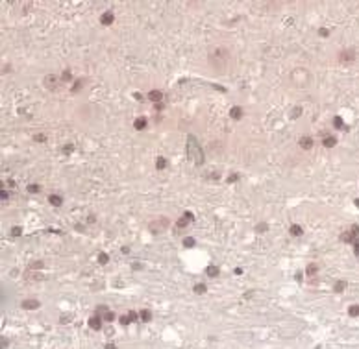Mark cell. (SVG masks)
<instances>
[{"label":"cell","mask_w":359,"mask_h":349,"mask_svg":"<svg viewBox=\"0 0 359 349\" xmlns=\"http://www.w3.org/2000/svg\"><path fill=\"white\" fill-rule=\"evenodd\" d=\"M187 155L191 161H194L196 165H202L204 163V152L200 148V144L196 142V139L192 135L187 137Z\"/></svg>","instance_id":"6da1fadb"},{"label":"cell","mask_w":359,"mask_h":349,"mask_svg":"<svg viewBox=\"0 0 359 349\" xmlns=\"http://www.w3.org/2000/svg\"><path fill=\"white\" fill-rule=\"evenodd\" d=\"M150 231L152 233H163V231H167V227H169V220L165 218V216H159V218H156L154 222H150Z\"/></svg>","instance_id":"7a4b0ae2"},{"label":"cell","mask_w":359,"mask_h":349,"mask_svg":"<svg viewBox=\"0 0 359 349\" xmlns=\"http://www.w3.org/2000/svg\"><path fill=\"white\" fill-rule=\"evenodd\" d=\"M357 235H359V225H352V229H350V231H346V233H343V236H341V238H343L344 242H352V244H356V242H357V240H356V238H357Z\"/></svg>","instance_id":"3957f363"},{"label":"cell","mask_w":359,"mask_h":349,"mask_svg":"<svg viewBox=\"0 0 359 349\" xmlns=\"http://www.w3.org/2000/svg\"><path fill=\"white\" fill-rule=\"evenodd\" d=\"M113 20H115V17H113L111 11H106V13H102V17H100V24H104V26L113 24Z\"/></svg>","instance_id":"277c9868"},{"label":"cell","mask_w":359,"mask_h":349,"mask_svg":"<svg viewBox=\"0 0 359 349\" xmlns=\"http://www.w3.org/2000/svg\"><path fill=\"white\" fill-rule=\"evenodd\" d=\"M89 327L95 329V331H98V329L102 327V318H98V314L91 316V318H89Z\"/></svg>","instance_id":"5b68a950"},{"label":"cell","mask_w":359,"mask_h":349,"mask_svg":"<svg viewBox=\"0 0 359 349\" xmlns=\"http://www.w3.org/2000/svg\"><path fill=\"white\" fill-rule=\"evenodd\" d=\"M22 309H26V310L39 309V301H37V299H24V301H22Z\"/></svg>","instance_id":"8992f818"},{"label":"cell","mask_w":359,"mask_h":349,"mask_svg":"<svg viewBox=\"0 0 359 349\" xmlns=\"http://www.w3.org/2000/svg\"><path fill=\"white\" fill-rule=\"evenodd\" d=\"M343 63H350V61H354L356 59V54L352 52V50H346V52H343L341 54V57H339Z\"/></svg>","instance_id":"52a82bcc"},{"label":"cell","mask_w":359,"mask_h":349,"mask_svg":"<svg viewBox=\"0 0 359 349\" xmlns=\"http://www.w3.org/2000/svg\"><path fill=\"white\" fill-rule=\"evenodd\" d=\"M230 117H231L233 120H241V118H243V109H241L239 105L231 107V111H230Z\"/></svg>","instance_id":"ba28073f"},{"label":"cell","mask_w":359,"mask_h":349,"mask_svg":"<svg viewBox=\"0 0 359 349\" xmlns=\"http://www.w3.org/2000/svg\"><path fill=\"white\" fill-rule=\"evenodd\" d=\"M148 98H150L152 102L159 104V102H161V98H163V94H161V91H150V92H148Z\"/></svg>","instance_id":"9c48e42d"},{"label":"cell","mask_w":359,"mask_h":349,"mask_svg":"<svg viewBox=\"0 0 359 349\" xmlns=\"http://www.w3.org/2000/svg\"><path fill=\"white\" fill-rule=\"evenodd\" d=\"M300 146H302L304 150L313 148V139H311V137H302V139H300Z\"/></svg>","instance_id":"30bf717a"},{"label":"cell","mask_w":359,"mask_h":349,"mask_svg":"<svg viewBox=\"0 0 359 349\" xmlns=\"http://www.w3.org/2000/svg\"><path fill=\"white\" fill-rule=\"evenodd\" d=\"M48 201H50V205H54V207H59L61 205V196H57V194H50L48 196Z\"/></svg>","instance_id":"8fae6325"},{"label":"cell","mask_w":359,"mask_h":349,"mask_svg":"<svg viewBox=\"0 0 359 349\" xmlns=\"http://www.w3.org/2000/svg\"><path fill=\"white\" fill-rule=\"evenodd\" d=\"M133 128H135V129H145V128H146V118H145V117H141V118H135V122H133Z\"/></svg>","instance_id":"7c38bea8"},{"label":"cell","mask_w":359,"mask_h":349,"mask_svg":"<svg viewBox=\"0 0 359 349\" xmlns=\"http://www.w3.org/2000/svg\"><path fill=\"white\" fill-rule=\"evenodd\" d=\"M322 144H324L326 148H333V146L337 144V139H335V137H324Z\"/></svg>","instance_id":"4fadbf2b"},{"label":"cell","mask_w":359,"mask_h":349,"mask_svg":"<svg viewBox=\"0 0 359 349\" xmlns=\"http://www.w3.org/2000/svg\"><path fill=\"white\" fill-rule=\"evenodd\" d=\"M302 233H304V229H302L298 224H293V225H291V235H293V236H302Z\"/></svg>","instance_id":"5bb4252c"},{"label":"cell","mask_w":359,"mask_h":349,"mask_svg":"<svg viewBox=\"0 0 359 349\" xmlns=\"http://www.w3.org/2000/svg\"><path fill=\"white\" fill-rule=\"evenodd\" d=\"M218 272H220V270H218L217 266H207V268H205V273H207L209 277H217Z\"/></svg>","instance_id":"9a60e30c"},{"label":"cell","mask_w":359,"mask_h":349,"mask_svg":"<svg viewBox=\"0 0 359 349\" xmlns=\"http://www.w3.org/2000/svg\"><path fill=\"white\" fill-rule=\"evenodd\" d=\"M44 83H46V87L56 89V76H46L44 78Z\"/></svg>","instance_id":"2e32d148"},{"label":"cell","mask_w":359,"mask_h":349,"mask_svg":"<svg viewBox=\"0 0 359 349\" xmlns=\"http://www.w3.org/2000/svg\"><path fill=\"white\" fill-rule=\"evenodd\" d=\"M333 126H335L337 129H346V126H344V122H343L341 117H335V118H333Z\"/></svg>","instance_id":"e0dca14e"},{"label":"cell","mask_w":359,"mask_h":349,"mask_svg":"<svg viewBox=\"0 0 359 349\" xmlns=\"http://www.w3.org/2000/svg\"><path fill=\"white\" fill-rule=\"evenodd\" d=\"M156 168H158V170L167 168V159H165V157H158V161H156Z\"/></svg>","instance_id":"ac0fdd59"},{"label":"cell","mask_w":359,"mask_h":349,"mask_svg":"<svg viewBox=\"0 0 359 349\" xmlns=\"http://www.w3.org/2000/svg\"><path fill=\"white\" fill-rule=\"evenodd\" d=\"M139 316H141V320H143V322H150V320H152V312H150L148 309L141 310V314H139Z\"/></svg>","instance_id":"d6986e66"},{"label":"cell","mask_w":359,"mask_h":349,"mask_svg":"<svg viewBox=\"0 0 359 349\" xmlns=\"http://www.w3.org/2000/svg\"><path fill=\"white\" fill-rule=\"evenodd\" d=\"M317 272H319V266H317L315 262H311V264L307 266V270H306V273H307V275H315Z\"/></svg>","instance_id":"ffe728a7"},{"label":"cell","mask_w":359,"mask_h":349,"mask_svg":"<svg viewBox=\"0 0 359 349\" xmlns=\"http://www.w3.org/2000/svg\"><path fill=\"white\" fill-rule=\"evenodd\" d=\"M194 244H196V240H194L192 236H185V238H183V246H185V248H192Z\"/></svg>","instance_id":"44dd1931"},{"label":"cell","mask_w":359,"mask_h":349,"mask_svg":"<svg viewBox=\"0 0 359 349\" xmlns=\"http://www.w3.org/2000/svg\"><path fill=\"white\" fill-rule=\"evenodd\" d=\"M344 288H346V281H337V283H335V286H333V290H335V292H343Z\"/></svg>","instance_id":"7402d4cb"},{"label":"cell","mask_w":359,"mask_h":349,"mask_svg":"<svg viewBox=\"0 0 359 349\" xmlns=\"http://www.w3.org/2000/svg\"><path fill=\"white\" fill-rule=\"evenodd\" d=\"M108 261H109V255H108V253H104V251L98 253V262H100V264H108Z\"/></svg>","instance_id":"603a6c76"},{"label":"cell","mask_w":359,"mask_h":349,"mask_svg":"<svg viewBox=\"0 0 359 349\" xmlns=\"http://www.w3.org/2000/svg\"><path fill=\"white\" fill-rule=\"evenodd\" d=\"M348 314H350L352 318H356V316H359V305H352V307L348 309Z\"/></svg>","instance_id":"cb8c5ba5"},{"label":"cell","mask_w":359,"mask_h":349,"mask_svg":"<svg viewBox=\"0 0 359 349\" xmlns=\"http://www.w3.org/2000/svg\"><path fill=\"white\" fill-rule=\"evenodd\" d=\"M194 292H196V294H204V292H205V285H202V283L194 285Z\"/></svg>","instance_id":"d4e9b609"},{"label":"cell","mask_w":359,"mask_h":349,"mask_svg":"<svg viewBox=\"0 0 359 349\" xmlns=\"http://www.w3.org/2000/svg\"><path fill=\"white\" fill-rule=\"evenodd\" d=\"M102 320H104V322H109V323H111V322L115 320V314H113V312L109 310V312H106V314H104V318H102Z\"/></svg>","instance_id":"484cf974"},{"label":"cell","mask_w":359,"mask_h":349,"mask_svg":"<svg viewBox=\"0 0 359 349\" xmlns=\"http://www.w3.org/2000/svg\"><path fill=\"white\" fill-rule=\"evenodd\" d=\"M39 190H41V187H39V185H28V192H32V194L35 192V194H37Z\"/></svg>","instance_id":"4316f807"},{"label":"cell","mask_w":359,"mask_h":349,"mask_svg":"<svg viewBox=\"0 0 359 349\" xmlns=\"http://www.w3.org/2000/svg\"><path fill=\"white\" fill-rule=\"evenodd\" d=\"M22 233V229L19 227V225H15V227H11V236H19Z\"/></svg>","instance_id":"83f0119b"},{"label":"cell","mask_w":359,"mask_h":349,"mask_svg":"<svg viewBox=\"0 0 359 349\" xmlns=\"http://www.w3.org/2000/svg\"><path fill=\"white\" fill-rule=\"evenodd\" d=\"M119 322H120V323H122V325H128V323H130V322H132V320H130V316H128V314H126V316H124V314H122V316H120V318H119Z\"/></svg>","instance_id":"f1b7e54d"},{"label":"cell","mask_w":359,"mask_h":349,"mask_svg":"<svg viewBox=\"0 0 359 349\" xmlns=\"http://www.w3.org/2000/svg\"><path fill=\"white\" fill-rule=\"evenodd\" d=\"M267 229H268V225H267V224H259V225L256 227V231H257V233H265Z\"/></svg>","instance_id":"f546056e"},{"label":"cell","mask_w":359,"mask_h":349,"mask_svg":"<svg viewBox=\"0 0 359 349\" xmlns=\"http://www.w3.org/2000/svg\"><path fill=\"white\" fill-rule=\"evenodd\" d=\"M26 279H28V281H33V279H41V277H39V273H32V272H28V273H26Z\"/></svg>","instance_id":"4dcf8cb0"},{"label":"cell","mask_w":359,"mask_h":349,"mask_svg":"<svg viewBox=\"0 0 359 349\" xmlns=\"http://www.w3.org/2000/svg\"><path fill=\"white\" fill-rule=\"evenodd\" d=\"M128 316H130V320H132V322H137V318H141L135 310H130V312H128Z\"/></svg>","instance_id":"1f68e13d"},{"label":"cell","mask_w":359,"mask_h":349,"mask_svg":"<svg viewBox=\"0 0 359 349\" xmlns=\"http://www.w3.org/2000/svg\"><path fill=\"white\" fill-rule=\"evenodd\" d=\"M237 179H239V174H230V175H228V179H226V181H228V183H235Z\"/></svg>","instance_id":"d6a6232c"},{"label":"cell","mask_w":359,"mask_h":349,"mask_svg":"<svg viewBox=\"0 0 359 349\" xmlns=\"http://www.w3.org/2000/svg\"><path fill=\"white\" fill-rule=\"evenodd\" d=\"M187 224H189V220H187V218H180V220H178V229H181V227H185Z\"/></svg>","instance_id":"836d02e7"},{"label":"cell","mask_w":359,"mask_h":349,"mask_svg":"<svg viewBox=\"0 0 359 349\" xmlns=\"http://www.w3.org/2000/svg\"><path fill=\"white\" fill-rule=\"evenodd\" d=\"M72 150H74V146H72V144L63 146V154H67V155H69V154H72Z\"/></svg>","instance_id":"e575fe53"},{"label":"cell","mask_w":359,"mask_h":349,"mask_svg":"<svg viewBox=\"0 0 359 349\" xmlns=\"http://www.w3.org/2000/svg\"><path fill=\"white\" fill-rule=\"evenodd\" d=\"M183 218H187L189 222H192V220H194V216H192V212H191V211H185V212H183Z\"/></svg>","instance_id":"d590c367"},{"label":"cell","mask_w":359,"mask_h":349,"mask_svg":"<svg viewBox=\"0 0 359 349\" xmlns=\"http://www.w3.org/2000/svg\"><path fill=\"white\" fill-rule=\"evenodd\" d=\"M61 80H63V81H69V80H70V72H69V70H65V72L61 74Z\"/></svg>","instance_id":"8d00e7d4"},{"label":"cell","mask_w":359,"mask_h":349,"mask_svg":"<svg viewBox=\"0 0 359 349\" xmlns=\"http://www.w3.org/2000/svg\"><path fill=\"white\" fill-rule=\"evenodd\" d=\"M319 33H320L322 37H328V35H330V30H326V28H320V30H319Z\"/></svg>","instance_id":"74e56055"},{"label":"cell","mask_w":359,"mask_h":349,"mask_svg":"<svg viewBox=\"0 0 359 349\" xmlns=\"http://www.w3.org/2000/svg\"><path fill=\"white\" fill-rule=\"evenodd\" d=\"M300 111H302L300 107H294V109H293V115H291V117H293V118H296V117L300 115Z\"/></svg>","instance_id":"f35d334b"},{"label":"cell","mask_w":359,"mask_h":349,"mask_svg":"<svg viewBox=\"0 0 359 349\" xmlns=\"http://www.w3.org/2000/svg\"><path fill=\"white\" fill-rule=\"evenodd\" d=\"M33 139H35L37 142H44V141H46V137H44V135H35Z\"/></svg>","instance_id":"ab89813d"},{"label":"cell","mask_w":359,"mask_h":349,"mask_svg":"<svg viewBox=\"0 0 359 349\" xmlns=\"http://www.w3.org/2000/svg\"><path fill=\"white\" fill-rule=\"evenodd\" d=\"M0 198H2V199H7V198H9V194H7L6 190H2V192H0Z\"/></svg>","instance_id":"60d3db41"},{"label":"cell","mask_w":359,"mask_h":349,"mask_svg":"<svg viewBox=\"0 0 359 349\" xmlns=\"http://www.w3.org/2000/svg\"><path fill=\"white\" fill-rule=\"evenodd\" d=\"M354 253H356V255L359 257V242H356V244H354Z\"/></svg>","instance_id":"b9f144b4"},{"label":"cell","mask_w":359,"mask_h":349,"mask_svg":"<svg viewBox=\"0 0 359 349\" xmlns=\"http://www.w3.org/2000/svg\"><path fill=\"white\" fill-rule=\"evenodd\" d=\"M80 87H82V83H80V81H76V85H74V87H72V92H76V91H78V89H80Z\"/></svg>","instance_id":"7bdbcfd3"},{"label":"cell","mask_w":359,"mask_h":349,"mask_svg":"<svg viewBox=\"0 0 359 349\" xmlns=\"http://www.w3.org/2000/svg\"><path fill=\"white\" fill-rule=\"evenodd\" d=\"M41 266H43V262H33L32 264V268H41Z\"/></svg>","instance_id":"ee69618b"},{"label":"cell","mask_w":359,"mask_h":349,"mask_svg":"<svg viewBox=\"0 0 359 349\" xmlns=\"http://www.w3.org/2000/svg\"><path fill=\"white\" fill-rule=\"evenodd\" d=\"M133 98H135V100H143V96H141L139 92H135V94H133Z\"/></svg>","instance_id":"f6af8a7d"},{"label":"cell","mask_w":359,"mask_h":349,"mask_svg":"<svg viewBox=\"0 0 359 349\" xmlns=\"http://www.w3.org/2000/svg\"><path fill=\"white\" fill-rule=\"evenodd\" d=\"M296 281H302V272H296Z\"/></svg>","instance_id":"bcb514c9"},{"label":"cell","mask_w":359,"mask_h":349,"mask_svg":"<svg viewBox=\"0 0 359 349\" xmlns=\"http://www.w3.org/2000/svg\"><path fill=\"white\" fill-rule=\"evenodd\" d=\"M106 349H117V347H115L113 344H108V346H106Z\"/></svg>","instance_id":"7dc6e473"},{"label":"cell","mask_w":359,"mask_h":349,"mask_svg":"<svg viewBox=\"0 0 359 349\" xmlns=\"http://www.w3.org/2000/svg\"><path fill=\"white\" fill-rule=\"evenodd\" d=\"M356 207H359V198L356 199Z\"/></svg>","instance_id":"c3c4849f"},{"label":"cell","mask_w":359,"mask_h":349,"mask_svg":"<svg viewBox=\"0 0 359 349\" xmlns=\"http://www.w3.org/2000/svg\"><path fill=\"white\" fill-rule=\"evenodd\" d=\"M315 349H320V347H319V346H317V347H315Z\"/></svg>","instance_id":"681fc988"}]
</instances>
